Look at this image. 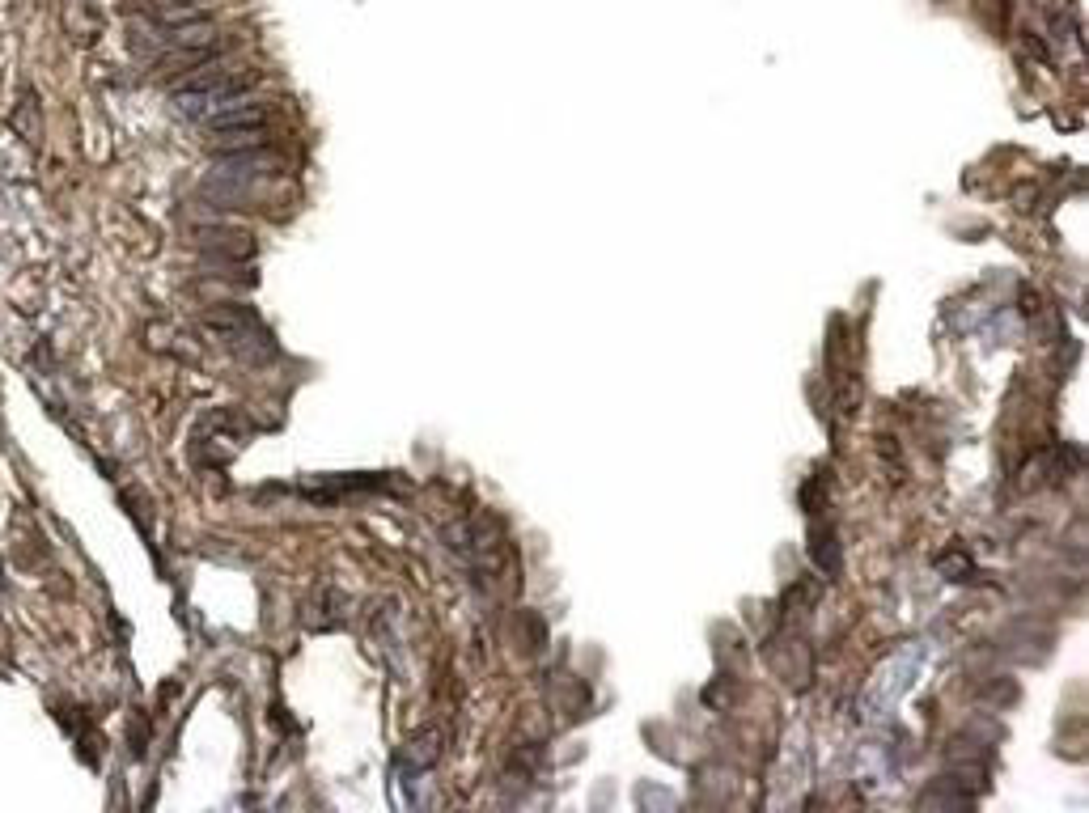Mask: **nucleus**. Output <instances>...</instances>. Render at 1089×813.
Instances as JSON below:
<instances>
[{"instance_id":"f257e3e1","label":"nucleus","mask_w":1089,"mask_h":813,"mask_svg":"<svg viewBox=\"0 0 1089 813\" xmlns=\"http://www.w3.org/2000/svg\"><path fill=\"white\" fill-rule=\"evenodd\" d=\"M251 85H255V72L251 68H225L221 77H212L204 85H195V89H178L174 94V106H178V115H187L195 123H208V119H217L225 111H234V106H242L246 98H251Z\"/></svg>"},{"instance_id":"f03ea898","label":"nucleus","mask_w":1089,"mask_h":813,"mask_svg":"<svg viewBox=\"0 0 1089 813\" xmlns=\"http://www.w3.org/2000/svg\"><path fill=\"white\" fill-rule=\"evenodd\" d=\"M204 327L217 339L234 343V348L246 352V356H267L272 352V339H267L263 322L246 310V305H217V310L204 314Z\"/></svg>"},{"instance_id":"7ed1b4c3","label":"nucleus","mask_w":1089,"mask_h":813,"mask_svg":"<svg viewBox=\"0 0 1089 813\" xmlns=\"http://www.w3.org/2000/svg\"><path fill=\"white\" fill-rule=\"evenodd\" d=\"M195 242H200L208 255H221L229 263L251 259L255 255V238L246 229H225V225H200L195 229Z\"/></svg>"},{"instance_id":"20e7f679","label":"nucleus","mask_w":1089,"mask_h":813,"mask_svg":"<svg viewBox=\"0 0 1089 813\" xmlns=\"http://www.w3.org/2000/svg\"><path fill=\"white\" fill-rule=\"evenodd\" d=\"M276 166H280V157L267 153V144H263V149H246V153H225V157H217L212 174H217V178H242V183H251V178H259V174H272Z\"/></svg>"},{"instance_id":"39448f33","label":"nucleus","mask_w":1089,"mask_h":813,"mask_svg":"<svg viewBox=\"0 0 1089 813\" xmlns=\"http://www.w3.org/2000/svg\"><path fill=\"white\" fill-rule=\"evenodd\" d=\"M200 200L217 204V208H246L255 200V183H242V178H217L208 174V183L200 187Z\"/></svg>"},{"instance_id":"423d86ee","label":"nucleus","mask_w":1089,"mask_h":813,"mask_svg":"<svg viewBox=\"0 0 1089 813\" xmlns=\"http://www.w3.org/2000/svg\"><path fill=\"white\" fill-rule=\"evenodd\" d=\"M263 123H267V111H263L255 98H246L242 106H234V111L208 119L204 128H208V132H238V128H263Z\"/></svg>"},{"instance_id":"0eeeda50","label":"nucleus","mask_w":1089,"mask_h":813,"mask_svg":"<svg viewBox=\"0 0 1089 813\" xmlns=\"http://www.w3.org/2000/svg\"><path fill=\"white\" fill-rule=\"evenodd\" d=\"M267 144V128H238V132H212L208 149L225 157V153H246V149H263Z\"/></svg>"},{"instance_id":"6e6552de","label":"nucleus","mask_w":1089,"mask_h":813,"mask_svg":"<svg viewBox=\"0 0 1089 813\" xmlns=\"http://www.w3.org/2000/svg\"><path fill=\"white\" fill-rule=\"evenodd\" d=\"M174 5H200V0H174Z\"/></svg>"},{"instance_id":"1a4fd4ad","label":"nucleus","mask_w":1089,"mask_h":813,"mask_svg":"<svg viewBox=\"0 0 1089 813\" xmlns=\"http://www.w3.org/2000/svg\"><path fill=\"white\" fill-rule=\"evenodd\" d=\"M0 576H5V564H0Z\"/></svg>"}]
</instances>
